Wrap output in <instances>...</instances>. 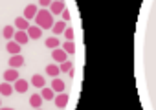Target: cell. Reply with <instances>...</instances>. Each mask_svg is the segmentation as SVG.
<instances>
[{"mask_svg": "<svg viewBox=\"0 0 156 110\" xmlns=\"http://www.w3.org/2000/svg\"><path fill=\"white\" fill-rule=\"evenodd\" d=\"M35 22H37V26H39L41 30H51V26H53V17H51V13H50L48 9L42 8V9L37 11Z\"/></svg>", "mask_w": 156, "mask_h": 110, "instance_id": "1", "label": "cell"}, {"mask_svg": "<svg viewBox=\"0 0 156 110\" xmlns=\"http://www.w3.org/2000/svg\"><path fill=\"white\" fill-rule=\"evenodd\" d=\"M51 57H53V61H55V62H59V64H61V62H64V61H66V51H64L62 48H53V50H51Z\"/></svg>", "mask_w": 156, "mask_h": 110, "instance_id": "2", "label": "cell"}, {"mask_svg": "<svg viewBox=\"0 0 156 110\" xmlns=\"http://www.w3.org/2000/svg\"><path fill=\"white\" fill-rule=\"evenodd\" d=\"M53 101H55V106H57V108H64V106L68 105V94L61 92V94H57V95L53 97Z\"/></svg>", "mask_w": 156, "mask_h": 110, "instance_id": "3", "label": "cell"}, {"mask_svg": "<svg viewBox=\"0 0 156 110\" xmlns=\"http://www.w3.org/2000/svg\"><path fill=\"white\" fill-rule=\"evenodd\" d=\"M13 41H15L17 44H26V42H30V37H28V33H26V31L17 30V31H15V35H13Z\"/></svg>", "mask_w": 156, "mask_h": 110, "instance_id": "4", "label": "cell"}, {"mask_svg": "<svg viewBox=\"0 0 156 110\" xmlns=\"http://www.w3.org/2000/svg\"><path fill=\"white\" fill-rule=\"evenodd\" d=\"M9 66L15 68V70L20 68V66H24V57H22L20 53H19V55H11V57H9Z\"/></svg>", "mask_w": 156, "mask_h": 110, "instance_id": "5", "label": "cell"}, {"mask_svg": "<svg viewBox=\"0 0 156 110\" xmlns=\"http://www.w3.org/2000/svg\"><path fill=\"white\" fill-rule=\"evenodd\" d=\"M17 79H19V70L11 68V70H6L4 72V81L6 83H15Z\"/></svg>", "mask_w": 156, "mask_h": 110, "instance_id": "6", "label": "cell"}, {"mask_svg": "<svg viewBox=\"0 0 156 110\" xmlns=\"http://www.w3.org/2000/svg\"><path fill=\"white\" fill-rule=\"evenodd\" d=\"M26 33H28V37L30 39H41V35H42V30L39 28V26H30L28 30H26Z\"/></svg>", "mask_w": 156, "mask_h": 110, "instance_id": "7", "label": "cell"}, {"mask_svg": "<svg viewBox=\"0 0 156 110\" xmlns=\"http://www.w3.org/2000/svg\"><path fill=\"white\" fill-rule=\"evenodd\" d=\"M28 86H30V83H28V81H24V79H20V77H19V79H17V81H15V86H13V90H17V92H19V94H24V92H26V90H28Z\"/></svg>", "mask_w": 156, "mask_h": 110, "instance_id": "8", "label": "cell"}, {"mask_svg": "<svg viewBox=\"0 0 156 110\" xmlns=\"http://www.w3.org/2000/svg\"><path fill=\"white\" fill-rule=\"evenodd\" d=\"M62 9H64V2H61V0H55V2H51L50 4V13L53 15H59V13H62Z\"/></svg>", "mask_w": 156, "mask_h": 110, "instance_id": "9", "label": "cell"}, {"mask_svg": "<svg viewBox=\"0 0 156 110\" xmlns=\"http://www.w3.org/2000/svg\"><path fill=\"white\" fill-rule=\"evenodd\" d=\"M35 15H37V6L35 4H28L26 9H24V19L30 20V19H35Z\"/></svg>", "mask_w": 156, "mask_h": 110, "instance_id": "10", "label": "cell"}, {"mask_svg": "<svg viewBox=\"0 0 156 110\" xmlns=\"http://www.w3.org/2000/svg\"><path fill=\"white\" fill-rule=\"evenodd\" d=\"M15 28L20 30V31H26V30L30 28V22H28L24 17H17V19H15Z\"/></svg>", "mask_w": 156, "mask_h": 110, "instance_id": "11", "label": "cell"}, {"mask_svg": "<svg viewBox=\"0 0 156 110\" xmlns=\"http://www.w3.org/2000/svg\"><path fill=\"white\" fill-rule=\"evenodd\" d=\"M51 90H53L55 94H61V92H64V83H62L59 77H53V81H51Z\"/></svg>", "mask_w": 156, "mask_h": 110, "instance_id": "12", "label": "cell"}, {"mask_svg": "<svg viewBox=\"0 0 156 110\" xmlns=\"http://www.w3.org/2000/svg\"><path fill=\"white\" fill-rule=\"evenodd\" d=\"M13 94V86L9 84V83H2V84H0V95H4V97H9Z\"/></svg>", "mask_w": 156, "mask_h": 110, "instance_id": "13", "label": "cell"}, {"mask_svg": "<svg viewBox=\"0 0 156 110\" xmlns=\"http://www.w3.org/2000/svg\"><path fill=\"white\" fill-rule=\"evenodd\" d=\"M51 30H53V33H55V35H61V33H64V30H66V22H64V20H59V22H53V26H51Z\"/></svg>", "mask_w": 156, "mask_h": 110, "instance_id": "14", "label": "cell"}, {"mask_svg": "<svg viewBox=\"0 0 156 110\" xmlns=\"http://www.w3.org/2000/svg\"><path fill=\"white\" fill-rule=\"evenodd\" d=\"M31 84H33L35 88H44V84H46V81H44V77H42V75H39V73H35V75L31 77Z\"/></svg>", "mask_w": 156, "mask_h": 110, "instance_id": "15", "label": "cell"}, {"mask_svg": "<svg viewBox=\"0 0 156 110\" xmlns=\"http://www.w3.org/2000/svg\"><path fill=\"white\" fill-rule=\"evenodd\" d=\"M6 48H8V51H9L11 55H19V53H20V44H17L15 41H9Z\"/></svg>", "mask_w": 156, "mask_h": 110, "instance_id": "16", "label": "cell"}, {"mask_svg": "<svg viewBox=\"0 0 156 110\" xmlns=\"http://www.w3.org/2000/svg\"><path fill=\"white\" fill-rule=\"evenodd\" d=\"M42 97H41V94H33L31 97H30V105L33 106V108H41V105H42Z\"/></svg>", "mask_w": 156, "mask_h": 110, "instance_id": "17", "label": "cell"}, {"mask_svg": "<svg viewBox=\"0 0 156 110\" xmlns=\"http://www.w3.org/2000/svg\"><path fill=\"white\" fill-rule=\"evenodd\" d=\"M0 33H2V37H4V39L11 41V39H13V35H15V28H13V26H6Z\"/></svg>", "mask_w": 156, "mask_h": 110, "instance_id": "18", "label": "cell"}, {"mask_svg": "<svg viewBox=\"0 0 156 110\" xmlns=\"http://www.w3.org/2000/svg\"><path fill=\"white\" fill-rule=\"evenodd\" d=\"M59 72H61V70H59V66H57V64H48V66H46V73H48V75H51V77H57V75H59Z\"/></svg>", "mask_w": 156, "mask_h": 110, "instance_id": "19", "label": "cell"}, {"mask_svg": "<svg viewBox=\"0 0 156 110\" xmlns=\"http://www.w3.org/2000/svg\"><path fill=\"white\" fill-rule=\"evenodd\" d=\"M41 97H42V99H50V101H51V99L55 97V92H53L51 88H42V92H41Z\"/></svg>", "mask_w": 156, "mask_h": 110, "instance_id": "20", "label": "cell"}, {"mask_svg": "<svg viewBox=\"0 0 156 110\" xmlns=\"http://www.w3.org/2000/svg\"><path fill=\"white\" fill-rule=\"evenodd\" d=\"M62 50H64L66 53H73V51H75V44H73V41H66V42L62 44Z\"/></svg>", "mask_w": 156, "mask_h": 110, "instance_id": "21", "label": "cell"}, {"mask_svg": "<svg viewBox=\"0 0 156 110\" xmlns=\"http://www.w3.org/2000/svg\"><path fill=\"white\" fill-rule=\"evenodd\" d=\"M46 46H48L50 50H53V48H59V41H57L55 37H50V39H46Z\"/></svg>", "mask_w": 156, "mask_h": 110, "instance_id": "22", "label": "cell"}, {"mask_svg": "<svg viewBox=\"0 0 156 110\" xmlns=\"http://www.w3.org/2000/svg\"><path fill=\"white\" fill-rule=\"evenodd\" d=\"M72 68H73V66H72V62H70V61H64V62H61V64H59V70H61V72H70Z\"/></svg>", "mask_w": 156, "mask_h": 110, "instance_id": "23", "label": "cell"}, {"mask_svg": "<svg viewBox=\"0 0 156 110\" xmlns=\"http://www.w3.org/2000/svg\"><path fill=\"white\" fill-rule=\"evenodd\" d=\"M64 35H66V41H73V30L72 28H66L64 30Z\"/></svg>", "mask_w": 156, "mask_h": 110, "instance_id": "24", "label": "cell"}, {"mask_svg": "<svg viewBox=\"0 0 156 110\" xmlns=\"http://www.w3.org/2000/svg\"><path fill=\"white\" fill-rule=\"evenodd\" d=\"M61 15H62V20H64V22H66V20H70V13H68V9H66V8L62 9V13H61Z\"/></svg>", "mask_w": 156, "mask_h": 110, "instance_id": "25", "label": "cell"}, {"mask_svg": "<svg viewBox=\"0 0 156 110\" xmlns=\"http://www.w3.org/2000/svg\"><path fill=\"white\" fill-rule=\"evenodd\" d=\"M39 4H41V8H48L51 4V0H39Z\"/></svg>", "mask_w": 156, "mask_h": 110, "instance_id": "26", "label": "cell"}, {"mask_svg": "<svg viewBox=\"0 0 156 110\" xmlns=\"http://www.w3.org/2000/svg\"><path fill=\"white\" fill-rule=\"evenodd\" d=\"M0 110H15V108H4V106H0Z\"/></svg>", "mask_w": 156, "mask_h": 110, "instance_id": "27", "label": "cell"}, {"mask_svg": "<svg viewBox=\"0 0 156 110\" xmlns=\"http://www.w3.org/2000/svg\"><path fill=\"white\" fill-rule=\"evenodd\" d=\"M0 106H2V99H0Z\"/></svg>", "mask_w": 156, "mask_h": 110, "instance_id": "28", "label": "cell"}, {"mask_svg": "<svg viewBox=\"0 0 156 110\" xmlns=\"http://www.w3.org/2000/svg\"><path fill=\"white\" fill-rule=\"evenodd\" d=\"M35 110H41V108H35Z\"/></svg>", "mask_w": 156, "mask_h": 110, "instance_id": "29", "label": "cell"}, {"mask_svg": "<svg viewBox=\"0 0 156 110\" xmlns=\"http://www.w3.org/2000/svg\"><path fill=\"white\" fill-rule=\"evenodd\" d=\"M0 35H2V33H0Z\"/></svg>", "mask_w": 156, "mask_h": 110, "instance_id": "30", "label": "cell"}]
</instances>
